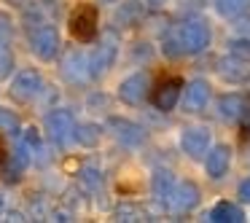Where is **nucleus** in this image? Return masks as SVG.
<instances>
[{"mask_svg":"<svg viewBox=\"0 0 250 223\" xmlns=\"http://www.w3.org/2000/svg\"><path fill=\"white\" fill-rule=\"evenodd\" d=\"M70 35L81 43H92L97 38V8L83 3L70 14Z\"/></svg>","mask_w":250,"mask_h":223,"instance_id":"1","label":"nucleus"},{"mask_svg":"<svg viewBox=\"0 0 250 223\" xmlns=\"http://www.w3.org/2000/svg\"><path fill=\"white\" fill-rule=\"evenodd\" d=\"M210 43V30L202 22H186L178 30V46L183 54H199L205 46Z\"/></svg>","mask_w":250,"mask_h":223,"instance_id":"2","label":"nucleus"},{"mask_svg":"<svg viewBox=\"0 0 250 223\" xmlns=\"http://www.w3.org/2000/svg\"><path fill=\"white\" fill-rule=\"evenodd\" d=\"M30 46H33V54L38 57V60L49 62V60H54L57 51H60V35H57V30L51 27V24H41V27L30 35Z\"/></svg>","mask_w":250,"mask_h":223,"instance_id":"3","label":"nucleus"},{"mask_svg":"<svg viewBox=\"0 0 250 223\" xmlns=\"http://www.w3.org/2000/svg\"><path fill=\"white\" fill-rule=\"evenodd\" d=\"M180 148L191 159H202L207 153V148H210V132L205 126H188L180 135Z\"/></svg>","mask_w":250,"mask_h":223,"instance_id":"4","label":"nucleus"},{"mask_svg":"<svg viewBox=\"0 0 250 223\" xmlns=\"http://www.w3.org/2000/svg\"><path fill=\"white\" fill-rule=\"evenodd\" d=\"M180 89H183V78H178V76L164 78V81L153 89V94H151L153 105H156L159 110H164V113L172 110L175 102H178V97H180Z\"/></svg>","mask_w":250,"mask_h":223,"instance_id":"5","label":"nucleus"},{"mask_svg":"<svg viewBox=\"0 0 250 223\" xmlns=\"http://www.w3.org/2000/svg\"><path fill=\"white\" fill-rule=\"evenodd\" d=\"M46 129H49V137L54 142H67L73 129H76V121H73V116L67 110H51L46 116Z\"/></svg>","mask_w":250,"mask_h":223,"instance_id":"6","label":"nucleus"},{"mask_svg":"<svg viewBox=\"0 0 250 223\" xmlns=\"http://www.w3.org/2000/svg\"><path fill=\"white\" fill-rule=\"evenodd\" d=\"M41 92V76L35 70H22L11 83V97L19 102H30Z\"/></svg>","mask_w":250,"mask_h":223,"instance_id":"7","label":"nucleus"},{"mask_svg":"<svg viewBox=\"0 0 250 223\" xmlns=\"http://www.w3.org/2000/svg\"><path fill=\"white\" fill-rule=\"evenodd\" d=\"M210 100V86H207L205 78H194V81L186 86V97H183V108L188 113H199L202 108Z\"/></svg>","mask_w":250,"mask_h":223,"instance_id":"8","label":"nucleus"},{"mask_svg":"<svg viewBox=\"0 0 250 223\" xmlns=\"http://www.w3.org/2000/svg\"><path fill=\"white\" fill-rule=\"evenodd\" d=\"M148 86V76L146 73H135V76L124 78L119 86V97L124 100L126 105H140L143 102V94H146Z\"/></svg>","mask_w":250,"mask_h":223,"instance_id":"9","label":"nucleus"},{"mask_svg":"<svg viewBox=\"0 0 250 223\" xmlns=\"http://www.w3.org/2000/svg\"><path fill=\"white\" fill-rule=\"evenodd\" d=\"M110 129H113L116 140L124 142V145H129V148L140 145V142L146 140V132H143L137 124H132V121H124V119H113V121H110Z\"/></svg>","mask_w":250,"mask_h":223,"instance_id":"10","label":"nucleus"},{"mask_svg":"<svg viewBox=\"0 0 250 223\" xmlns=\"http://www.w3.org/2000/svg\"><path fill=\"white\" fill-rule=\"evenodd\" d=\"M62 73H65L67 81L73 83H81L89 78V62L83 54H78V51H70V54L65 57V62H62Z\"/></svg>","mask_w":250,"mask_h":223,"instance_id":"11","label":"nucleus"},{"mask_svg":"<svg viewBox=\"0 0 250 223\" xmlns=\"http://www.w3.org/2000/svg\"><path fill=\"white\" fill-rule=\"evenodd\" d=\"M229 162H231V151H229V145H215L210 153H207V175L210 178H221V175H226L229 169Z\"/></svg>","mask_w":250,"mask_h":223,"instance_id":"12","label":"nucleus"},{"mask_svg":"<svg viewBox=\"0 0 250 223\" xmlns=\"http://www.w3.org/2000/svg\"><path fill=\"white\" fill-rule=\"evenodd\" d=\"M113 60H116V46L113 43H103L92 54V60H89V76H94V78L103 76V73L113 65Z\"/></svg>","mask_w":250,"mask_h":223,"instance_id":"13","label":"nucleus"},{"mask_svg":"<svg viewBox=\"0 0 250 223\" xmlns=\"http://www.w3.org/2000/svg\"><path fill=\"white\" fill-rule=\"evenodd\" d=\"M172 204H175V210L178 212H186V210H191V207L199 202V188H196L191 180H186V183H180L178 188L172 191Z\"/></svg>","mask_w":250,"mask_h":223,"instance_id":"14","label":"nucleus"},{"mask_svg":"<svg viewBox=\"0 0 250 223\" xmlns=\"http://www.w3.org/2000/svg\"><path fill=\"white\" fill-rule=\"evenodd\" d=\"M242 210L239 207H234V204H229V202H218L215 207L210 210V221H215V223H237V221H242Z\"/></svg>","mask_w":250,"mask_h":223,"instance_id":"15","label":"nucleus"},{"mask_svg":"<svg viewBox=\"0 0 250 223\" xmlns=\"http://www.w3.org/2000/svg\"><path fill=\"white\" fill-rule=\"evenodd\" d=\"M140 17H143V6L137 0H129V3H124V6L119 8L116 22H119L121 27H135V24L140 22Z\"/></svg>","mask_w":250,"mask_h":223,"instance_id":"16","label":"nucleus"},{"mask_svg":"<svg viewBox=\"0 0 250 223\" xmlns=\"http://www.w3.org/2000/svg\"><path fill=\"white\" fill-rule=\"evenodd\" d=\"M153 196L156 199H169L172 196V172H167V169H159L156 175H153Z\"/></svg>","mask_w":250,"mask_h":223,"instance_id":"17","label":"nucleus"},{"mask_svg":"<svg viewBox=\"0 0 250 223\" xmlns=\"http://www.w3.org/2000/svg\"><path fill=\"white\" fill-rule=\"evenodd\" d=\"M73 135H76V140L81 142V145L92 148L100 142V126L97 124H78L76 129H73Z\"/></svg>","mask_w":250,"mask_h":223,"instance_id":"18","label":"nucleus"},{"mask_svg":"<svg viewBox=\"0 0 250 223\" xmlns=\"http://www.w3.org/2000/svg\"><path fill=\"white\" fill-rule=\"evenodd\" d=\"M242 105H245V100L239 97V94H229V97L221 100V116H223V119H229V121L239 119V113H242Z\"/></svg>","mask_w":250,"mask_h":223,"instance_id":"19","label":"nucleus"},{"mask_svg":"<svg viewBox=\"0 0 250 223\" xmlns=\"http://www.w3.org/2000/svg\"><path fill=\"white\" fill-rule=\"evenodd\" d=\"M0 135H19V119L8 108H0Z\"/></svg>","mask_w":250,"mask_h":223,"instance_id":"20","label":"nucleus"},{"mask_svg":"<svg viewBox=\"0 0 250 223\" xmlns=\"http://www.w3.org/2000/svg\"><path fill=\"white\" fill-rule=\"evenodd\" d=\"M27 162H30V153H27V148H24V145H19V148H17V153H14V159H11V175H8V178H11V180H17L19 175L24 172V167H27Z\"/></svg>","mask_w":250,"mask_h":223,"instance_id":"21","label":"nucleus"},{"mask_svg":"<svg viewBox=\"0 0 250 223\" xmlns=\"http://www.w3.org/2000/svg\"><path fill=\"white\" fill-rule=\"evenodd\" d=\"M248 6V0H218V11L223 17H237L239 11H245Z\"/></svg>","mask_w":250,"mask_h":223,"instance_id":"22","label":"nucleus"},{"mask_svg":"<svg viewBox=\"0 0 250 223\" xmlns=\"http://www.w3.org/2000/svg\"><path fill=\"white\" fill-rule=\"evenodd\" d=\"M116 215H119V221H146V210L135 204H121Z\"/></svg>","mask_w":250,"mask_h":223,"instance_id":"23","label":"nucleus"},{"mask_svg":"<svg viewBox=\"0 0 250 223\" xmlns=\"http://www.w3.org/2000/svg\"><path fill=\"white\" fill-rule=\"evenodd\" d=\"M11 70H14V54L8 49H0V81L11 76Z\"/></svg>","mask_w":250,"mask_h":223,"instance_id":"24","label":"nucleus"},{"mask_svg":"<svg viewBox=\"0 0 250 223\" xmlns=\"http://www.w3.org/2000/svg\"><path fill=\"white\" fill-rule=\"evenodd\" d=\"M231 54L242 62H250V43L248 41H234L231 43Z\"/></svg>","mask_w":250,"mask_h":223,"instance_id":"25","label":"nucleus"},{"mask_svg":"<svg viewBox=\"0 0 250 223\" xmlns=\"http://www.w3.org/2000/svg\"><path fill=\"white\" fill-rule=\"evenodd\" d=\"M239 116H242V126H245V135H248V132H250V102H248V100H245L242 113H239Z\"/></svg>","mask_w":250,"mask_h":223,"instance_id":"26","label":"nucleus"},{"mask_svg":"<svg viewBox=\"0 0 250 223\" xmlns=\"http://www.w3.org/2000/svg\"><path fill=\"white\" fill-rule=\"evenodd\" d=\"M83 180H86L89 185H100V178H97L94 169H83Z\"/></svg>","mask_w":250,"mask_h":223,"instance_id":"27","label":"nucleus"},{"mask_svg":"<svg viewBox=\"0 0 250 223\" xmlns=\"http://www.w3.org/2000/svg\"><path fill=\"white\" fill-rule=\"evenodd\" d=\"M6 164H8V151H6V145L0 142V172L6 169Z\"/></svg>","mask_w":250,"mask_h":223,"instance_id":"28","label":"nucleus"},{"mask_svg":"<svg viewBox=\"0 0 250 223\" xmlns=\"http://www.w3.org/2000/svg\"><path fill=\"white\" fill-rule=\"evenodd\" d=\"M239 196H242L245 202H250V180H245V183L239 185Z\"/></svg>","mask_w":250,"mask_h":223,"instance_id":"29","label":"nucleus"},{"mask_svg":"<svg viewBox=\"0 0 250 223\" xmlns=\"http://www.w3.org/2000/svg\"><path fill=\"white\" fill-rule=\"evenodd\" d=\"M148 3H151V6H162L164 0H148Z\"/></svg>","mask_w":250,"mask_h":223,"instance_id":"30","label":"nucleus"},{"mask_svg":"<svg viewBox=\"0 0 250 223\" xmlns=\"http://www.w3.org/2000/svg\"><path fill=\"white\" fill-rule=\"evenodd\" d=\"M0 212H3V199H0Z\"/></svg>","mask_w":250,"mask_h":223,"instance_id":"31","label":"nucleus"},{"mask_svg":"<svg viewBox=\"0 0 250 223\" xmlns=\"http://www.w3.org/2000/svg\"><path fill=\"white\" fill-rule=\"evenodd\" d=\"M103 3H116V0H103Z\"/></svg>","mask_w":250,"mask_h":223,"instance_id":"32","label":"nucleus"},{"mask_svg":"<svg viewBox=\"0 0 250 223\" xmlns=\"http://www.w3.org/2000/svg\"><path fill=\"white\" fill-rule=\"evenodd\" d=\"M14 3H22V0H14Z\"/></svg>","mask_w":250,"mask_h":223,"instance_id":"33","label":"nucleus"}]
</instances>
